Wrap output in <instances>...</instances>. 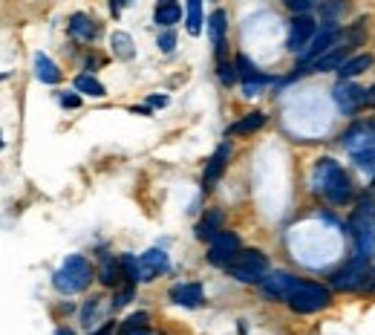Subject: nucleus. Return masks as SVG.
Instances as JSON below:
<instances>
[{
    "instance_id": "f257e3e1",
    "label": "nucleus",
    "mask_w": 375,
    "mask_h": 335,
    "mask_svg": "<svg viewBox=\"0 0 375 335\" xmlns=\"http://www.w3.org/2000/svg\"><path fill=\"white\" fill-rule=\"evenodd\" d=\"M315 191H321L329 202L343 205L352 197V179L335 159H321L315 165Z\"/></svg>"
},
{
    "instance_id": "f03ea898",
    "label": "nucleus",
    "mask_w": 375,
    "mask_h": 335,
    "mask_svg": "<svg viewBox=\"0 0 375 335\" xmlns=\"http://www.w3.org/2000/svg\"><path fill=\"white\" fill-rule=\"evenodd\" d=\"M92 281V269L90 263L81 257V255H70L64 263H61V269L55 272V289L64 292V295H75V292H84Z\"/></svg>"
},
{
    "instance_id": "7ed1b4c3",
    "label": "nucleus",
    "mask_w": 375,
    "mask_h": 335,
    "mask_svg": "<svg viewBox=\"0 0 375 335\" xmlns=\"http://www.w3.org/2000/svg\"><path fill=\"white\" fill-rule=\"evenodd\" d=\"M286 303H289V307H292L295 312H300V315H312V312L326 310L329 303H332V295H329V289H326V286H321V284L297 281V284H295V289L289 292Z\"/></svg>"
},
{
    "instance_id": "20e7f679",
    "label": "nucleus",
    "mask_w": 375,
    "mask_h": 335,
    "mask_svg": "<svg viewBox=\"0 0 375 335\" xmlns=\"http://www.w3.org/2000/svg\"><path fill=\"white\" fill-rule=\"evenodd\" d=\"M231 272V278L240 284H260L269 275V257L257 249H240L237 257L226 266Z\"/></svg>"
},
{
    "instance_id": "39448f33",
    "label": "nucleus",
    "mask_w": 375,
    "mask_h": 335,
    "mask_svg": "<svg viewBox=\"0 0 375 335\" xmlns=\"http://www.w3.org/2000/svg\"><path fill=\"white\" fill-rule=\"evenodd\" d=\"M350 229H352V240H355V255L372 260V255H375V214H372V205H361V211L352 217Z\"/></svg>"
},
{
    "instance_id": "423d86ee",
    "label": "nucleus",
    "mask_w": 375,
    "mask_h": 335,
    "mask_svg": "<svg viewBox=\"0 0 375 335\" xmlns=\"http://www.w3.org/2000/svg\"><path fill=\"white\" fill-rule=\"evenodd\" d=\"M367 278H369V260L355 255L347 266L338 269L335 275H332V286L335 289H343V292H352V289L367 286Z\"/></svg>"
},
{
    "instance_id": "0eeeda50",
    "label": "nucleus",
    "mask_w": 375,
    "mask_h": 335,
    "mask_svg": "<svg viewBox=\"0 0 375 335\" xmlns=\"http://www.w3.org/2000/svg\"><path fill=\"white\" fill-rule=\"evenodd\" d=\"M338 38H340V26L338 23H326V26H321V29H315V35L309 38V44H306V49L300 52V61H303V67H309L315 58H321L324 52H329L335 44H338Z\"/></svg>"
},
{
    "instance_id": "6e6552de",
    "label": "nucleus",
    "mask_w": 375,
    "mask_h": 335,
    "mask_svg": "<svg viewBox=\"0 0 375 335\" xmlns=\"http://www.w3.org/2000/svg\"><path fill=\"white\" fill-rule=\"evenodd\" d=\"M332 99H335V104H338V110H340L343 116H355V113L367 104V90H361V87L350 78V81H340V84L332 90Z\"/></svg>"
},
{
    "instance_id": "1a4fd4ad",
    "label": "nucleus",
    "mask_w": 375,
    "mask_h": 335,
    "mask_svg": "<svg viewBox=\"0 0 375 335\" xmlns=\"http://www.w3.org/2000/svg\"><path fill=\"white\" fill-rule=\"evenodd\" d=\"M240 252V237L231 231H220L216 237L208 240V260L214 266H228Z\"/></svg>"
},
{
    "instance_id": "9d476101",
    "label": "nucleus",
    "mask_w": 375,
    "mask_h": 335,
    "mask_svg": "<svg viewBox=\"0 0 375 335\" xmlns=\"http://www.w3.org/2000/svg\"><path fill=\"white\" fill-rule=\"evenodd\" d=\"M315 29H318V23H315V18H312L309 12L306 15H295V20L289 23V41H286L289 52H297L300 55L306 49L309 38L315 35Z\"/></svg>"
},
{
    "instance_id": "9b49d317",
    "label": "nucleus",
    "mask_w": 375,
    "mask_h": 335,
    "mask_svg": "<svg viewBox=\"0 0 375 335\" xmlns=\"http://www.w3.org/2000/svg\"><path fill=\"white\" fill-rule=\"evenodd\" d=\"M228 159H231V145L223 142L220 147L214 150V157L208 159V165H205V173H202V188H205V191H211L216 182L223 179V173H226V168H228Z\"/></svg>"
},
{
    "instance_id": "f8f14e48",
    "label": "nucleus",
    "mask_w": 375,
    "mask_h": 335,
    "mask_svg": "<svg viewBox=\"0 0 375 335\" xmlns=\"http://www.w3.org/2000/svg\"><path fill=\"white\" fill-rule=\"evenodd\" d=\"M297 278L289 275V272H269V275L260 281V289L266 298H274V300H286L289 292L295 289Z\"/></svg>"
},
{
    "instance_id": "ddd939ff",
    "label": "nucleus",
    "mask_w": 375,
    "mask_h": 335,
    "mask_svg": "<svg viewBox=\"0 0 375 335\" xmlns=\"http://www.w3.org/2000/svg\"><path fill=\"white\" fill-rule=\"evenodd\" d=\"M139 260V284H145V281H153L156 275H162V272H168L171 269V260H168V255L162 252V249H147L142 257H136Z\"/></svg>"
},
{
    "instance_id": "4468645a",
    "label": "nucleus",
    "mask_w": 375,
    "mask_h": 335,
    "mask_svg": "<svg viewBox=\"0 0 375 335\" xmlns=\"http://www.w3.org/2000/svg\"><path fill=\"white\" fill-rule=\"evenodd\" d=\"M340 142H343V147H347L350 154H355V150H364V147L375 145V130L367 128V125H352L347 133L340 136Z\"/></svg>"
},
{
    "instance_id": "2eb2a0df",
    "label": "nucleus",
    "mask_w": 375,
    "mask_h": 335,
    "mask_svg": "<svg viewBox=\"0 0 375 335\" xmlns=\"http://www.w3.org/2000/svg\"><path fill=\"white\" fill-rule=\"evenodd\" d=\"M171 300L179 303V307L197 310V307H202V286L199 284H176L171 289Z\"/></svg>"
},
{
    "instance_id": "dca6fc26",
    "label": "nucleus",
    "mask_w": 375,
    "mask_h": 335,
    "mask_svg": "<svg viewBox=\"0 0 375 335\" xmlns=\"http://www.w3.org/2000/svg\"><path fill=\"white\" fill-rule=\"evenodd\" d=\"M70 35L75 38V41H96V35H99V23L92 20L90 15H84V12H78V15H73L70 18Z\"/></svg>"
},
{
    "instance_id": "f3484780",
    "label": "nucleus",
    "mask_w": 375,
    "mask_h": 335,
    "mask_svg": "<svg viewBox=\"0 0 375 335\" xmlns=\"http://www.w3.org/2000/svg\"><path fill=\"white\" fill-rule=\"evenodd\" d=\"M226 29H228V15H226L223 9H214L211 18H208V35H211V44L216 47V55H223Z\"/></svg>"
},
{
    "instance_id": "a211bd4d",
    "label": "nucleus",
    "mask_w": 375,
    "mask_h": 335,
    "mask_svg": "<svg viewBox=\"0 0 375 335\" xmlns=\"http://www.w3.org/2000/svg\"><path fill=\"white\" fill-rule=\"evenodd\" d=\"M372 64H375V61H372V55H369V52L350 55V58H347V61H343V64L338 67V75H340V81H350V78H355V75L367 73Z\"/></svg>"
},
{
    "instance_id": "6ab92c4d",
    "label": "nucleus",
    "mask_w": 375,
    "mask_h": 335,
    "mask_svg": "<svg viewBox=\"0 0 375 335\" xmlns=\"http://www.w3.org/2000/svg\"><path fill=\"white\" fill-rule=\"evenodd\" d=\"M220 231H223V211L214 208V211H208V214L197 223V231L194 234H197V240H205L208 243L211 237H216Z\"/></svg>"
},
{
    "instance_id": "aec40b11",
    "label": "nucleus",
    "mask_w": 375,
    "mask_h": 335,
    "mask_svg": "<svg viewBox=\"0 0 375 335\" xmlns=\"http://www.w3.org/2000/svg\"><path fill=\"white\" fill-rule=\"evenodd\" d=\"M32 64H35V75H38L44 84H58V78H61V70H58V64H55V61H52L49 55H44V52H35Z\"/></svg>"
},
{
    "instance_id": "412c9836",
    "label": "nucleus",
    "mask_w": 375,
    "mask_h": 335,
    "mask_svg": "<svg viewBox=\"0 0 375 335\" xmlns=\"http://www.w3.org/2000/svg\"><path fill=\"white\" fill-rule=\"evenodd\" d=\"M263 125H266V113L254 110V113H248L245 118H240L237 125H231V128H228V136H248V133H257Z\"/></svg>"
},
{
    "instance_id": "4be33fe9",
    "label": "nucleus",
    "mask_w": 375,
    "mask_h": 335,
    "mask_svg": "<svg viewBox=\"0 0 375 335\" xmlns=\"http://www.w3.org/2000/svg\"><path fill=\"white\" fill-rule=\"evenodd\" d=\"M234 70H237V75L242 78V84H248V81L269 84V81H271L269 75H263V73L257 70V64H254V61H248L245 55H237V61H234Z\"/></svg>"
},
{
    "instance_id": "5701e85b",
    "label": "nucleus",
    "mask_w": 375,
    "mask_h": 335,
    "mask_svg": "<svg viewBox=\"0 0 375 335\" xmlns=\"http://www.w3.org/2000/svg\"><path fill=\"white\" fill-rule=\"evenodd\" d=\"M185 26H188V35H199L205 18H202V0H188L185 6Z\"/></svg>"
},
{
    "instance_id": "b1692460",
    "label": "nucleus",
    "mask_w": 375,
    "mask_h": 335,
    "mask_svg": "<svg viewBox=\"0 0 375 335\" xmlns=\"http://www.w3.org/2000/svg\"><path fill=\"white\" fill-rule=\"evenodd\" d=\"M75 90L78 93H84V96H92V99H102L107 90H104V84L96 78V75H90V73H81V75H75Z\"/></svg>"
},
{
    "instance_id": "393cba45",
    "label": "nucleus",
    "mask_w": 375,
    "mask_h": 335,
    "mask_svg": "<svg viewBox=\"0 0 375 335\" xmlns=\"http://www.w3.org/2000/svg\"><path fill=\"white\" fill-rule=\"evenodd\" d=\"M150 315L147 312H133V315H128V321L121 324V329H118V335H150Z\"/></svg>"
},
{
    "instance_id": "a878e982",
    "label": "nucleus",
    "mask_w": 375,
    "mask_h": 335,
    "mask_svg": "<svg viewBox=\"0 0 375 335\" xmlns=\"http://www.w3.org/2000/svg\"><path fill=\"white\" fill-rule=\"evenodd\" d=\"M179 18H182V9H179L176 0L173 4H159L156 6V15H153V20L162 29H173V23H179Z\"/></svg>"
},
{
    "instance_id": "bb28decb",
    "label": "nucleus",
    "mask_w": 375,
    "mask_h": 335,
    "mask_svg": "<svg viewBox=\"0 0 375 335\" xmlns=\"http://www.w3.org/2000/svg\"><path fill=\"white\" fill-rule=\"evenodd\" d=\"M110 47H113L116 58H121V61H133V58H136L133 38H130L128 32H113V38H110Z\"/></svg>"
},
{
    "instance_id": "cd10ccee",
    "label": "nucleus",
    "mask_w": 375,
    "mask_h": 335,
    "mask_svg": "<svg viewBox=\"0 0 375 335\" xmlns=\"http://www.w3.org/2000/svg\"><path fill=\"white\" fill-rule=\"evenodd\" d=\"M124 275H121V263L118 260H113V257H102V272H99V281L104 284V286H118V281H121Z\"/></svg>"
},
{
    "instance_id": "c85d7f7f",
    "label": "nucleus",
    "mask_w": 375,
    "mask_h": 335,
    "mask_svg": "<svg viewBox=\"0 0 375 335\" xmlns=\"http://www.w3.org/2000/svg\"><path fill=\"white\" fill-rule=\"evenodd\" d=\"M350 0H321V15L326 20H338L340 15H347Z\"/></svg>"
},
{
    "instance_id": "c756f323",
    "label": "nucleus",
    "mask_w": 375,
    "mask_h": 335,
    "mask_svg": "<svg viewBox=\"0 0 375 335\" xmlns=\"http://www.w3.org/2000/svg\"><path fill=\"white\" fill-rule=\"evenodd\" d=\"M352 162H355L361 171L375 173V145H369V147H364V150H355V154H352Z\"/></svg>"
},
{
    "instance_id": "7c9ffc66",
    "label": "nucleus",
    "mask_w": 375,
    "mask_h": 335,
    "mask_svg": "<svg viewBox=\"0 0 375 335\" xmlns=\"http://www.w3.org/2000/svg\"><path fill=\"white\" fill-rule=\"evenodd\" d=\"M118 263H121V275L136 286V284H139V260H136L133 255H121V260H118Z\"/></svg>"
},
{
    "instance_id": "2f4dec72",
    "label": "nucleus",
    "mask_w": 375,
    "mask_h": 335,
    "mask_svg": "<svg viewBox=\"0 0 375 335\" xmlns=\"http://www.w3.org/2000/svg\"><path fill=\"white\" fill-rule=\"evenodd\" d=\"M283 4H286V9H292L295 15H306L309 9H315L321 0H283Z\"/></svg>"
},
{
    "instance_id": "473e14b6",
    "label": "nucleus",
    "mask_w": 375,
    "mask_h": 335,
    "mask_svg": "<svg viewBox=\"0 0 375 335\" xmlns=\"http://www.w3.org/2000/svg\"><path fill=\"white\" fill-rule=\"evenodd\" d=\"M216 75H220V81L226 87H231L237 81V70H234V64H228V61H220V70H216Z\"/></svg>"
},
{
    "instance_id": "72a5a7b5",
    "label": "nucleus",
    "mask_w": 375,
    "mask_h": 335,
    "mask_svg": "<svg viewBox=\"0 0 375 335\" xmlns=\"http://www.w3.org/2000/svg\"><path fill=\"white\" fill-rule=\"evenodd\" d=\"M156 44H159V49H162L165 55H171V52L176 49V32H173V29H165V32L159 35V41H156Z\"/></svg>"
},
{
    "instance_id": "f704fd0d",
    "label": "nucleus",
    "mask_w": 375,
    "mask_h": 335,
    "mask_svg": "<svg viewBox=\"0 0 375 335\" xmlns=\"http://www.w3.org/2000/svg\"><path fill=\"white\" fill-rule=\"evenodd\" d=\"M99 307H102V298H92V300H87V307L81 310V321H84V324H90L92 318H96Z\"/></svg>"
},
{
    "instance_id": "c9c22d12",
    "label": "nucleus",
    "mask_w": 375,
    "mask_h": 335,
    "mask_svg": "<svg viewBox=\"0 0 375 335\" xmlns=\"http://www.w3.org/2000/svg\"><path fill=\"white\" fill-rule=\"evenodd\" d=\"M61 107H67V110H75L81 107V93H61Z\"/></svg>"
},
{
    "instance_id": "e433bc0d",
    "label": "nucleus",
    "mask_w": 375,
    "mask_h": 335,
    "mask_svg": "<svg viewBox=\"0 0 375 335\" xmlns=\"http://www.w3.org/2000/svg\"><path fill=\"white\" fill-rule=\"evenodd\" d=\"M130 298H133V284H130L128 289H121V292L116 295V300H113V310H121L124 303H130Z\"/></svg>"
},
{
    "instance_id": "4c0bfd02",
    "label": "nucleus",
    "mask_w": 375,
    "mask_h": 335,
    "mask_svg": "<svg viewBox=\"0 0 375 335\" xmlns=\"http://www.w3.org/2000/svg\"><path fill=\"white\" fill-rule=\"evenodd\" d=\"M266 84H257V81H248V84H242V96H248V99H254V96H260V90H263Z\"/></svg>"
},
{
    "instance_id": "58836bf2",
    "label": "nucleus",
    "mask_w": 375,
    "mask_h": 335,
    "mask_svg": "<svg viewBox=\"0 0 375 335\" xmlns=\"http://www.w3.org/2000/svg\"><path fill=\"white\" fill-rule=\"evenodd\" d=\"M168 104V96H150L147 99V107H165Z\"/></svg>"
},
{
    "instance_id": "ea45409f",
    "label": "nucleus",
    "mask_w": 375,
    "mask_h": 335,
    "mask_svg": "<svg viewBox=\"0 0 375 335\" xmlns=\"http://www.w3.org/2000/svg\"><path fill=\"white\" fill-rule=\"evenodd\" d=\"M367 104H369V107H375V84L367 90Z\"/></svg>"
},
{
    "instance_id": "a19ab883",
    "label": "nucleus",
    "mask_w": 375,
    "mask_h": 335,
    "mask_svg": "<svg viewBox=\"0 0 375 335\" xmlns=\"http://www.w3.org/2000/svg\"><path fill=\"white\" fill-rule=\"evenodd\" d=\"M92 335H113V324H104L102 329H96V332H92Z\"/></svg>"
},
{
    "instance_id": "79ce46f5",
    "label": "nucleus",
    "mask_w": 375,
    "mask_h": 335,
    "mask_svg": "<svg viewBox=\"0 0 375 335\" xmlns=\"http://www.w3.org/2000/svg\"><path fill=\"white\" fill-rule=\"evenodd\" d=\"M55 335H75L73 329H67V327H61V329H55Z\"/></svg>"
},
{
    "instance_id": "37998d69",
    "label": "nucleus",
    "mask_w": 375,
    "mask_h": 335,
    "mask_svg": "<svg viewBox=\"0 0 375 335\" xmlns=\"http://www.w3.org/2000/svg\"><path fill=\"white\" fill-rule=\"evenodd\" d=\"M159 4H173V0H159Z\"/></svg>"
},
{
    "instance_id": "c03bdc74",
    "label": "nucleus",
    "mask_w": 375,
    "mask_h": 335,
    "mask_svg": "<svg viewBox=\"0 0 375 335\" xmlns=\"http://www.w3.org/2000/svg\"><path fill=\"white\" fill-rule=\"evenodd\" d=\"M0 150H4V139H0Z\"/></svg>"
}]
</instances>
